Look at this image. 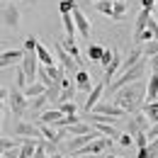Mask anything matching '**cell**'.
<instances>
[{"label":"cell","mask_w":158,"mask_h":158,"mask_svg":"<svg viewBox=\"0 0 158 158\" xmlns=\"http://www.w3.org/2000/svg\"><path fill=\"white\" fill-rule=\"evenodd\" d=\"M24 85H27V76H24V73H22V68H17V71H15V88H24Z\"/></svg>","instance_id":"27"},{"label":"cell","mask_w":158,"mask_h":158,"mask_svg":"<svg viewBox=\"0 0 158 158\" xmlns=\"http://www.w3.org/2000/svg\"><path fill=\"white\" fill-rule=\"evenodd\" d=\"M102 51H105V46H100V44H90V49H88V59H90V61H100Z\"/></svg>","instance_id":"26"},{"label":"cell","mask_w":158,"mask_h":158,"mask_svg":"<svg viewBox=\"0 0 158 158\" xmlns=\"http://www.w3.org/2000/svg\"><path fill=\"white\" fill-rule=\"evenodd\" d=\"M124 12H127V0H112V12H110V17H112V20H122Z\"/></svg>","instance_id":"22"},{"label":"cell","mask_w":158,"mask_h":158,"mask_svg":"<svg viewBox=\"0 0 158 158\" xmlns=\"http://www.w3.org/2000/svg\"><path fill=\"white\" fill-rule=\"evenodd\" d=\"M95 10L110 17V12H112V0H95Z\"/></svg>","instance_id":"25"},{"label":"cell","mask_w":158,"mask_h":158,"mask_svg":"<svg viewBox=\"0 0 158 158\" xmlns=\"http://www.w3.org/2000/svg\"><path fill=\"white\" fill-rule=\"evenodd\" d=\"M153 5H156V0H141V7L148 12H153Z\"/></svg>","instance_id":"32"},{"label":"cell","mask_w":158,"mask_h":158,"mask_svg":"<svg viewBox=\"0 0 158 158\" xmlns=\"http://www.w3.org/2000/svg\"><path fill=\"white\" fill-rule=\"evenodd\" d=\"M59 44L63 46V51H68V54L76 59V63H83V61H85V59H80V49L76 46V39H71V37H63Z\"/></svg>","instance_id":"12"},{"label":"cell","mask_w":158,"mask_h":158,"mask_svg":"<svg viewBox=\"0 0 158 158\" xmlns=\"http://www.w3.org/2000/svg\"><path fill=\"white\" fill-rule=\"evenodd\" d=\"M7 93H10L7 88H0V100H5V98H7Z\"/></svg>","instance_id":"33"},{"label":"cell","mask_w":158,"mask_h":158,"mask_svg":"<svg viewBox=\"0 0 158 158\" xmlns=\"http://www.w3.org/2000/svg\"><path fill=\"white\" fill-rule=\"evenodd\" d=\"M148 15H151V12L141 7V12H139V17H136V27H134V39H136L139 34H141V32L146 29V20H148Z\"/></svg>","instance_id":"23"},{"label":"cell","mask_w":158,"mask_h":158,"mask_svg":"<svg viewBox=\"0 0 158 158\" xmlns=\"http://www.w3.org/2000/svg\"><path fill=\"white\" fill-rule=\"evenodd\" d=\"M146 117H148V122L153 124V122H158V100L156 102H141V107H139Z\"/></svg>","instance_id":"16"},{"label":"cell","mask_w":158,"mask_h":158,"mask_svg":"<svg viewBox=\"0 0 158 158\" xmlns=\"http://www.w3.org/2000/svg\"><path fill=\"white\" fill-rule=\"evenodd\" d=\"M12 146H17V139H5V136H0V153H2V151H7V148H12Z\"/></svg>","instance_id":"28"},{"label":"cell","mask_w":158,"mask_h":158,"mask_svg":"<svg viewBox=\"0 0 158 158\" xmlns=\"http://www.w3.org/2000/svg\"><path fill=\"white\" fill-rule=\"evenodd\" d=\"M73 83H76V90H80V93H88L95 83H93V76L85 71V68H78L76 73H73Z\"/></svg>","instance_id":"10"},{"label":"cell","mask_w":158,"mask_h":158,"mask_svg":"<svg viewBox=\"0 0 158 158\" xmlns=\"http://www.w3.org/2000/svg\"><path fill=\"white\" fill-rule=\"evenodd\" d=\"M156 156H158V136L151 139V141H146V146L139 148L136 158H156Z\"/></svg>","instance_id":"14"},{"label":"cell","mask_w":158,"mask_h":158,"mask_svg":"<svg viewBox=\"0 0 158 158\" xmlns=\"http://www.w3.org/2000/svg\"><path fill=\"white\" fill-rule=\"evenodd\" d=\"M61 117L59 110H54V107H49V110H41V114L37 117V122H44V124H54L56 119Z\"/></svg>","instance_id":"21"},{"label":"cell","mask_w":158,"mask_h":158,"mask_svg":"<svg viewBox=\"0 0 158 158\" xmlns=\"http://www.w3.org/2000/svg\"><path fill=\"white\" fill-rule=\"evenodd\" d=\"M98 134H102V136H110L112 141L119 136V131L114 129V127H110V122H95V127H93Z\"/></svg>","instance_id":"15"},{"label":"cell","mask_w":158,"mask_h":158,"mask_svg":"<svg viewBox=\"0 0 158 158\" xmlns=\"http://www.w3.org/2000/svg\"><path fill=\"white\" fill-rule=\"evenodd\" d=\"M117 141L122 143V146H131V143H134V139H131V134H129V131H127V134H119Z\"/></svg>","instance_id":"30"},{"label":"cell","mask_w":158,"mask_h":158,"mask_svg":"<svg viewBox=\"0 0 158 158\" xmlns=\"http://www.w3.org/2000/svg\"><path fill=\"white\" fill-rule=\"evenodd\" d=\"M12 134L15 136H20V139H41V131H39V127H34L32 122H24V119H20L17 124H15V129H12Z\"/></svg>","instance_id":"5"},{"label":"cell","mask_w":158,"mask_h":158,"mask_svg":"<svg viewBox=\"0 0 158 158\" xmlns=\"http://www.w3.org/2000/svg\"><path fill=\"white\" fill-rule=\"evenodd\" d=\"M7 105H10V112L15 114V117H24L27 114V98H24V93H22L20 88H12L10 93H7Z\"/></svg>","instance_id":"2"},{"label":"cell","mask_w":158,"mask_h":158,"mask_svg":"<svg viewBox=\"0 0 158 158\" xmlns=\"http://www.w3.org/2000/svg\"><path fill=\"white\" fill-rule=\"evenodd\" d=\"M22 93H24V98L29 100V98H34V95H41V93H44V85H41L39 80H29V83L22 88Z\"/></svg>","instance_id":"19"},{"label":"cell","mask_w":158,"mask_h":158,"mask_svg":"<svg viewBox=\"0 0 158 158\" xmlns=\"http://www.w3.org/2000/svg\"><path fill=\"white\" fill-rule=\"evenodd\" d=\"M61 22H63V29H66V37L76 39V24H73V17L71 12H61Z\"/></svg>","instance_id":"20"},{"label":"cell","mask_w":158,"mask_h":158,"mask_svg":"<svg viewBox=\"0 0 158 158\" xmlns=\"http://www.w3.org/2000/svg\"><path fill=\"white\" fill-rule=\"evenodd\" d=\"M34 51H37V61H39V63H44V66H56V59L51 56V51H49L44 44L37 41V49H34Z\"/></svg>","instance_id":"13"},{"label":"cell","mask_w":158,"mask_h":158,"mask_svg":"<svg viewBox=\"0 0 158 158\" xmlns=\"http://www.w3.org/2000/svg\"><path fill=\"white\" fill-rule=\"evenodd\" d=\"M54 49H56V56H54V59H59V66L63 68V73H66V76H73V73L78 71L76 59H73L68 51H63V46H61L59 41H56V46H54Z\"/></svg>","instance_id":"4"},{"label":"cell","mask_w":158,"mask_h":158,"mask_svg":"<svg viewBox=\"0 0 158 158\" xmlns=\"http://www.w3.org/2000/svg\"><path fill=\"white\" fill-rule=\"evenodd\" d=\"M90 129H93V127H90V124H85V122L80 119V122H73V124H68V127H66V134H68V136H78V134H88Z\"/></svg>","instance_id":"17"},{"label":"cell","mask_w":158,"mask_h":158,"mask_svg":"<svg viewBox=\"0 0 158 158\" xmlns=\"http://www.w3.org/2000/svg\"><path fill=\"white\" fill-rule=\"evenodd\" d=\"M37 37H27V39H24V51H29V49H37Z\"/></svg>","instance_id":"31"},{"label":"cell","mask_w":158,"mask_h":158,"mask_svg":"<svg viewBox=\"0 0 158 158\" xmlns=\"http://www.w3.org/2000/svg\"><path fill=\"white\" fill-rule=\"evenodd\" d=\"M0 24L7 27V29H17L20 27V7L15 2L0 5Z\"/></svg>","instance_id":"3"},{"label":"cell","mask_w":158,"mask_h":158,"mask_svg":"<svg viewBox=\"0 0 158 158\" xmlns=\"http://www.w3.org/2000/svg\"><path fill=\"white\" fill-rule=\"evenodd\" d=\"M105 158H117V156H112V153H107V156H105Z\"/></svg>","instance_id":"34"},{"label":"cell","mask_w":158,"mask_h":158,"mask_svg":"<svg viewBox=\"0 0 158 158\" xmlns=\"http://www.w3.org/2000/svg\"><path fill=\"white\" fill-rule=\"evenodd\" d=\"M112 95H114V105L122 107L127 114L129 112H136L139 107H141V102H143V83H139V80L127 83L119 90H114Z\"/></svg>","instance_id":"1"},{"label":"cell","mask_w":158,"mask_h":158,"mask_svg":"<svg viewBox=\"0 0 158 158\" xmlns=\"http://www.w3.org/2000/svg\"><path fill=\"white\" fill-rule=\"evenodd\" d=\"M46 105H49V100L46 95L41 93V95H34V98L27 100V110H34V112H41V110H46Z\"/></svg>","instance_id":"18"},{"label":"cell","mask_w":158,"mask_h":158,"mask_svg":"<svg viewBox=\"0 0 158 158\" xmlns=\"http://www.w3.org/2000/svg\"><path fill=\"white\" fill-rule=\"evenodd\" d=\"M71 17H73V24H76V32H78L80 37L90 39V20H88V17L78 10V5L71 10Z\"/></svg>","instance_id":"6"},{"label":"cell","mask_w":158,"mask_h":158,"mask_svg":"<svg viewBox=\"0 0 158 158\" xmlns=\"http://www.w3.org/2000/svg\"><path fill=\"white\" fill-rule=\"evenodd\" d=\"M102 95H105V83L100 80V83H95V85L88 90V100H85L83 110H85V112H90V110H93V107L100 102V98H102Z\"/></svg>","instance_id":"8"},{"label":"cell","mask_w":158,"mask_h":158,"mask_svg":"<svg viewBox=\"0 0 158 158\" xmlns=\"http://www.w3.org/2000/svg\"><path fill=\"white\" fill-rule=\"evenodd\" d=\"M90 112H98V114H107V117H114V119H122L127 117V112L122 110V107H117L114 102H98Z\"/></svg>","instance_id":"7"},{"label":"cell","mask_w":158,"mask_h":158,"mask_svg":"<svg viewBox=\"0 0 158 158\" xmlns=\"http://www.w3.org/2000/svg\"><path fill=\"white\" fill-rule=\"evenodd\" d=\"M12 2H17V0H12Z\"/></svg>","instance_id":"36"},{"label":"cell","mask_w":158,"mask_h":158,"mask_svg":"<svg viewBox=\"0 0 158 158\" xmlns=\"http://www.w3.org/2000/svg\"><path fill=\"white\" fill-rule=\"evenodd\" d=\"M71 158H80V156H76V153H73V156H71Z\"/></svg>","instance_id":"35"},{"label":"cell","mask_w":158,"mask_h":158,"mask_svg":"<svg viewBox=\"0 0 158 158\" xmlns=\"http://www.w3.org/2000/svg\"><path fill=\"white\" fill-rule=\"evenodd\" d=\"M0 5H2V2H0Z\"/></svg>","instance_id":"37"},{"label":"cell","mask_w":158,"mask_h":158,"mask_svg":"<svg viewBox=\"0 0 158 158\" xmlns=\"http://www.w3.org/2000/svg\"><path fill=\"white\" fill-rule=\"evenodd\" d=\"M119 66H122V56H119L117 51H112V59H110V63L102 68V83L107 85L110 80L117 76V71H119Z\"/></svg>","instance_id":"9"},{"label":"cell","mask_w":158,"mask_h":158,"mask_svg":"<svg viewBox=\"0 0 158 158\" xmlns=\"http://www.w3.org/2000/svg\"><path fill=\"white\" fill-rule=\"evenodd\" d=\"M59 112H61V114H76L78 107H76L73 100H66V102H59Z\"/></svg>","instance_id":"24"},{"label":"cell","mask_w":158,"mask_h":158,"mask_svg":"<svg viewBox=\"0 0 158 158\" xmlns=\"http://www.w3.org/2000/svg\"><path fill=\"white\" fill-rule=\"evenodd\" d=\"M22 59V49H7V51H0V68H7L12 63H17Z\"/></svg>","instance_id":"11"},{"label":"cell","mask_w":158,"mask_h":158,"mask_svg":"<svg viewBox=\"0 0 158 158\" xmlns=\"http://www.w3.org/2000/svg\"><path fill=\"white\" fill-rule=\"evenodd\" d=\"M73 7H76V0H61V5H59L61 12H71Z\"/></svg>","instance_id":"29"}]
</instances>
